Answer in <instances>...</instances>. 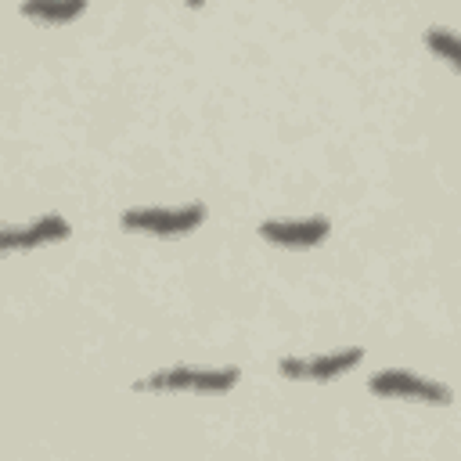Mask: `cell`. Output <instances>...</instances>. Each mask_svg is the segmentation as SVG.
<instances>
[{"label": "cell", "mask_w": 461, "mask_h": 461, "mask_svg": "<svg viewBox=\"0 0 461 461\" xmlns=\"http://www.w3.org/2000/svg\"><path fill=\"white\" fill-rule=\"evenodd\" d=\"M205 220V205L191 202L180 209H126L122 212V227L126 230H148V234H187Z\"/></svg>", "instance_id": "7a4b0ae2"}, {"label": "cell", "mask_w": 461, "mask_h": 461, "mask_svg": "<svg viewBox=\"0 0 461 461\" xmlns=\"http://www.w3.org/2000/svg\"><path fill=\"white\" fill-rule=\"evenodd\" d=\"M425 47L461 72V36H454L450 29H425Z\"/></svg>", "instance_id": "ba28073f"}, {"label": "cell", "mask_w": 461, "mask_h": 461, "mask_svg": "<svg viewBox=\"0 0 461 461\" xmlns=\"http://www.w3.org/2000/svg\"><path fill=\"white\" fill-rule=\"evenodd\" d=\"M364 360V349H339V353H324V357H303V360H281L277 371L285 378H310V382H331L339 375H346L349 367H357Z\"/></svg>", "instance_id": "5b68a950"}, {"label": "cell", "mask_w": 461, "mask_h": 461, "mask_svg": "<svg viewBox=\"0 0 461 461\" xmlns=\"http://www.w3.org/2000/svg\"><path fill=\"white\" fill-rule=\"evenodd\" d=\"M68 234H72L68 220L58 216V212H47V216H40V220L29 223V227H7V230L0 234V249H4V252L36 249V245H47V241H65Z\"/></svg>", "instance_id": "8992f818"}, {"label": "cell", "mask_w": 461, "mask_h": 461, "mask_svg": "<svg viewBox=\"0 0 461 461\" xmlns=\"http://www.w3.org/2000/svg\"><path fill=\"white\" fill-rule=\"evenodd\" d=\"M331 223L328 216H306V220H267L259 223V238L281 249H313L328 238Z\"/></svg>", "instance_id": "277c9868"}, {"label": "cell", "mask_w": 461, "mask_h": 461, "mask_svg": "<svg viewBox=\"0 0 461 461\" xmlns=\"http://www.w3.org/2000/svg\"><path fill=\"white\" fill-rule=\"evenodd\" d=\"M241 378L238 367H166L137 382V389L151 393H227Z\"/></svg>", "instance_id": "6da1fadb"}, {"label": "cell", "mask_w": 461, "mask_h": 461, "mask_svg": "<svg viewBox=\"0 0 461 461\" xmlns=\"http://www.w3.org/2000/svg\"><path fill=\"white\" fill-rule=\"evenodd\" d=\"M367 389L378 396H411V400H429V403H450L454 400V393L443 382L421 378V375L403 371V367H385V371L371 375Z\"/></svg>", "instance_id": "3957f363"}, {"label": "cell", "mask_w": 461, "mask_h": 461, "mask_svg": "<svg viewBox=\"0 0 461 461\" xmlns=\"http://www.w3.org/2000/svg\"><path fill=\"white\" fill-rule=\"evenodd\" d=\"M83 11H86V0H25L22 4V14L25 18H36V22H47V25L72 22Z\"/></svg>", "instance_id": "52a82bcc"}]
</instances>
